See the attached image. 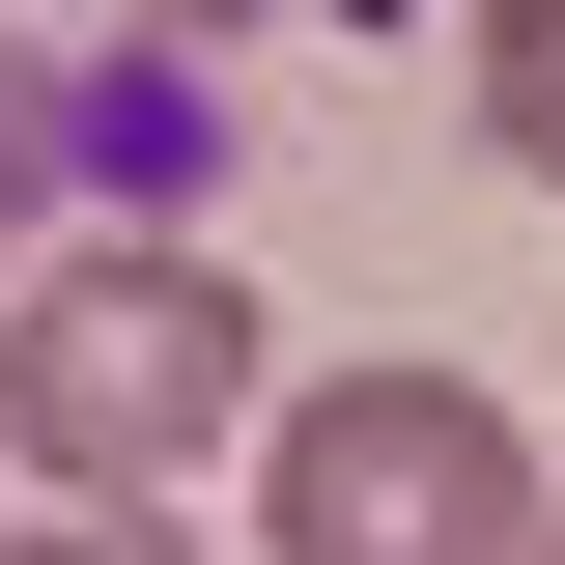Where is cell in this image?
Listing matches in <instances>:
<instances>
[{"label":"cell","mask_w":565,"mask_h":565,"mask_svg":"<svg viewBox=\"0 0 565 565\" xmlns=\"http://www.w3.org/2000/svg\"><path fill=\"white\" fill-rule=\"evenodd\" d=\"M255 396H282L255 367V282H226L199 226L85 199V255L57 226L0 255V452H29V481H199Z\"/></svg>","instance_id":"1"},{"label":"cell","mask_w":565,"mask_h":565,"mask_svg":"<svg viewBox=\"0 0 565 565\" xmlns=\"http://www.w3.org/2000/svg\"><path fill=\"white\" fill-rule=\"evenodd\" d=\"M226 452H255V565H537V424L481 367H311Z\"/></svg>","instance_id":"2"},{"label":"cell","mask_w":565,"mask_h":565,"mask_svg":"<svg viewBox=\"0 0 565 565\" xmlns=\"http://www.w3.org/2000/svg\"><path fill=\"white\" fill-rule=\"evenodd\" d=\"M199 85H170V57H141V85H85V199H141V226H170V199H199Z\"/></svg>","instance_id":"3"},{"label":"cell","mask_w":565,"mask_h":565,"mask_svg":"<svg viewBox=\"0 0 565 565\" xmlns=\"http://www.w3.org/2000/svg\"><path fill=\"white\" fill-rule=\"evenodd\" d=\"M57 199H85V57H29V29H0V255H29Z\"/></svg>","instance_id":"4"},{"label":"cell","mask_w":565,"mask_h":565,"mask_svg":"<svg viewBox=\"0 0 565 565\" xmlns=\"http://www.w3.org/2000/svg\"><path fill=\"white\" fill-rule=\"evenodd\" d=\"M481 141L565 199V0H481Z\"/></svg>","instance_id":"5"},{"label":"cell","mask_w":565,"mask_h":565,"mask_svg":"<svg viewBox=\"0 0 565 565\" xmlns=\"http://www.w3.org/2000/svg\"><path fill=\"white\" fill-rule=\"evenodd\" d=\"M29 565H170V481H57V509H29Z\"/></svg>","instance_id":"6"},{"label":"cell","mask_w":565,"mask_h":565,"mask_svg":"<svg viewBox=\"0 0 565 565\" xmlns=\"http://www.w3.org/2000/svg\"><path fill=\"white\" fill-rule=\"evenodd\" d=\"M114 29H170V57H199V29H255V0H114Z\"/></svg>","instance_id":"7"},{"label":"cell","mask_w":565,"mask_h":565,"mask_svg":"<svg viewBox=\"0 0 565 565\" xmlns=\"http://www.w3.org/2000/svg\"><path fill=\"white\" fill-rule=\"evenodd\" d=\"M537 565H565V481H537Z\"/></svg>","instance_id":"8"}]
</instances>
